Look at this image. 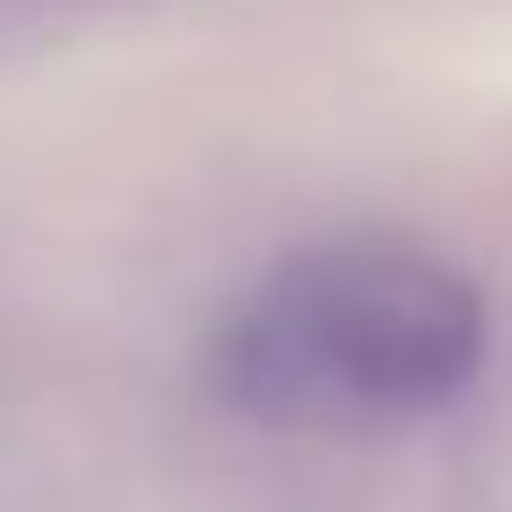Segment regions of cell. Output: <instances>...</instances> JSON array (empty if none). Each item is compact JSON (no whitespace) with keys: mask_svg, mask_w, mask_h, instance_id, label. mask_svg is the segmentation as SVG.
Masks as SVG:
<instances>
[{"mask_svg":"<svg viewBox=\"0 0 512 512\" xmlns=\"http://www.w3.org/2000/svg\"><path fill=\"white\" fill-rule=\"evenodd\" d=\"M486 288L405 234H333L252 279L216 342L243 414L297 432H378L459 405L486 369Z\"/></svg>","mask_w":512,"mask_h":512,"instance_id":"6da1fadb","label":"cell"}]
</instances>
